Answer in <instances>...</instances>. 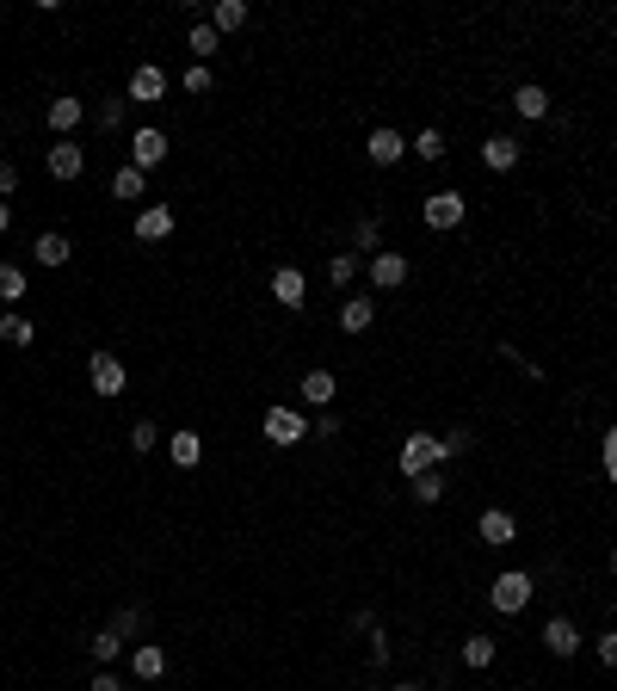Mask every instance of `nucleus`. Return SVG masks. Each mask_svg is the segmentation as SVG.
I'll return each instance as SVG.
<instances>
[{
	"label": "nucleus",
	"instance_id": "obj_25",
	"mask_svg": "<svg viewBox=\"0 0 617 691\" xmlns=\"http://www.w3.org/2000/svg\"><path fill=\"white\" fill-rule=\"evenodd\" d=\"M0 340H7V346H31V340H38V327H31L19 309H7V315H0Z\"/></svg>",
	"mask_w": 617,
	"mask_h": 691
},
{
	"label": "nucleus",
	"instance_id": "obj_15",
	"mask_svg": "<svg viewBox=\"0 0 617 691\" xmlns=\"http://www.w3.org/2000/svg\"><path fill=\"white\" fill-rule=\"evenodd\" d=\"M543 648L556 654V661H568V654H580L587 642H580V630H574V617H550V624H543Z\"/></svg>",
	"mask_w": 617,
	"mask_h": 691
},
{
	"label": "nucleus",
	"instance_id": "obj_37",
	"mask_svg": "<svg viewBox=\"0 0 617 691\" xmlns=\"http://www.w3.org/2000/svg\"><path fill=\"white\" fill-rule=\"evenodd\" d=\"M463 451H469V432H463V426H451L445 439H439V463H457Z\"/></svg>",
	"mask_w": 617,
	"mask_h": 691
},
{
	"label": "nucleus",
	"instance_id": "obj_26",
	"mask_svg": "<svg viewBox=\"0 0 617 691\" xmlns=\"http://www.w3.org/2000/svg\"><path fill=\"white\" fill-rule=\"evenodd\" d=\"M210 25H216V38H223V31H241V25H247V7H241V0H216Z\"/></svg>",
	"mask_w": 617,
	"mask_h": 691
},
{
	"label": "nucleus",
	"instance_id": "obj_44",
	"mask_svg": "<svg viewBox=\"0 0 617 691\" xmlns=\"http://www.w3.org/2000/svg\"><path fill=\"white\" fill-rule=\"evenodd\" d=\"M7 192H19V167H13V161H0V198H7Z\"/></svg>",
	"mask_w": 617,
	"mask_h": 691
},
{
	"label": "nucleus",
	"instance_id": "obj_11",
	"mask_svg": "<svg viewBox=\"0 0 617 691\" xmlns=\"http://www.w3.org/2000/svg\"><path fill=\"white\" fill-rule=\"evenodd\" d=\"M161 161H167V136H161V130H136V136H130V167H136V173H155Z\"/></svg>",
	"mask_w": 617,
	"mask_h": 691
},
{
	"label": "nucleus",
	"instance_id": "obj_35",
	"mask_svg": "<svg viewBox=\"0 0 617 691\" xmlns=\"http://www.w3.org/2000/svg\"><path fill=\"white\" fill-rule=\"evenodd\" d=\"M124 105H130V99H105V105H93V124H99L105 136L124 130Z\"/></svg>",
	"mask_w": 617,
	"mask_h": 691
},
{
	"label": "nucleus",
	"instance_id": "obj_36",
	"mask_svg": "<svg viewBox=\"0 0 617 691\" xmlns=\"http://www.w3.org/2000/svg\"><path fill=\"white\" fill-rule=\"evenodd\" d=\"M155 445H161V432H155V420H136V426H130V451H136V457H149Z\"/></svg>",
	"mask_w": 617,
	"mask_h": 691
},
{
	"label": "nucleus",
	"instance_id": "obj_21",
	"mask_svg": "<svg viewBox=\"0 0 617 691\" xmlns=\"http://www.w3.org/2000/svg\"><path fill=\"white\" fill-rule=\"evenodd\" d=\"M31 260H38V266H68V260H75V247H68V235H38V241H31Z\"/></svg>",
	"mask_w": 617,
	"mask_h": 691
},
{
	"label": "nucleus",
	"instance_id": "obj_6",
	"mask_svg": "<svg viewBox=\"0 0 617 691\" xmlns=\"http://www.w3.org/2000/svg\"><path fill=\"white\" fill-rule=\"evenodd\" d=\"M44 167H50V179H62V186H68V179L87 173V149H81L75 136H56V149L44 155Z\"/></svg>",
	"mask_w": 617,
	"mask_h": 691
},
{
	"label": "nucleus",
	"instance_id": "obj_10",
	"mask_svg": "<svg viewBox=\"0 0 617 691\" xmlns=\"http://www.w3.org/2000/svg\"><path fill=\"white\" fill-rule=\"evenodd\" d=\"M44 124H50L56 136H75V130L87 124V105H81L75 93H62V99H50V105H44Z\"/></svg>",
	"mask_w": 617,
	"mask_h": 691
},
{
	"label": "nucleus",
	"instance_id": "obj_40",
	"mask_svg": "<svg viewBox=\"0 0 617 691\" xmlns=\"http://www.w3.org/2000/svg\"><path fill=\"white\" fill-rule=\"evenodd\" d=\"M365 642H371V667H389V636H383V624H377Z\"/></svg>",
	"mask_w": 617,
	"mask_h": 691
},
{
	"label": "nucleus",
	"instance_id": "obj_13",
	"mask_svg": "<svg viewBox=\"0 0 617 691\" xmlns=\"http://www.w3.org/2000/svg\"><path fill=\"white\" fill-rule=\"evenodd\" d=\"M476 537H482V543H494V550H506V543L519 537V519L506 513V506H488V513L476 519Z\"/></svg>",
	"mask_w": 617,
	"mask_h": 691
},
{
	"label": "nucleus",
	"instance_id": "obj_17",
	"mask_svg": "<svg viewBox=\"0 0 617 691\" xmlns=\"http://www.w3.org/2000/svg\"><path fill=\"white\" fill-rule=\"evenodd\" d=\"M371 321H377V297H346L340 303V334H371Z\"/></svg>",
	"mask_w": 617,
	"mask_h": 691
},
{
	"label": "nucleus",
	"instance_id": "obj_14",
	"mask_svg": "<svg viewBox=\"0 0 617 691\" xmlns=\"http://www.w3.org/2000/svg\"><path fill=\"white\" fill-rule=\"evenodd\" d=\"M173 229H179V216L167 204H142L136 210V241H167Z\"/></svg>",
	"mask_w": 617,
	"mask_h": 691
},
{
	"label": "nucleus",
	"instance_id": "obj_30",
	"mask_svg": "<svg viewBox=\"0 0 617 691\" xmlns=\"http://www.w3.org/2000/svg\"><path fill=\"white\" fill-rule=\"evenodd\" d=\"M352 278H358V253L346 247V253H334V260H328V284H334V290H352Z\"/></svg>",
	"mask_w": 617,
	"mask_h": 691
},
{
	"label": "nucleus",
	"instance_id": "obj_43",
	"mask_svg": "<svg viewBox=\"0 0 617 691\" xmlns=\"http://www.w3.org/2000/svg\"><path fill=\"white\" fill-rule=\"evenodd\" d=\"M315 439H340V414H328V408H321V420H315Z\"/></svg>",
	"mask_w": 617,
	"mask_h": 691
},
{
	"label": "nucleus",
	"instance_id": "obj_18",
	"mask_svg": "<svg viewBox=\"0 0 617 691\" xmlns=\"http://www.w3.org/2000/svg\"><path fill=\"white\" fill-rule=\"evenodd\" d=\"M519 155H525V149H519L513 136H488V142H482V167H488V173H513Z\"/></svg>",
	"mask_w": 617,
	"mask_h": 691
},
{
	"label": "nucleus",
	"instance_id": "obj_12",
	"mask_svg": "<svg viewBox=\"0 0 617 691\" xmlns=\"http://www.w3.org/2000/svg\"><path fill=\"white\" fill-rule=\"evenodd\" d=\"M371 284H377V290H402V284H408V253H395V247L371 253Z\"/></svg>",
	"mask_w": 617,
	"mask_h": 691
},
{
	"label": "nucleus",
	"instance_id": "obj_8",
	"mask_svg": "<svg viewBox=\"0 0 617 691\" xmlns=\"http://www.w3.org/2000/svg\"><path fill=\"white\" fill-rule=\"evenodd\" d=\"M272 303L297 315V309L309 303V278H303L297 266H278V272H272Z\"/></svg>",
	"mask_w": 617,
	"mask_h": 691
},
{
	"label": "nucleus",
	"instance_id": "obj_24",
	"mask_svg": "<svg viewBox=\"0 0 617 691\" xmlns=\"http://www.w3.org/2000/svg\"><path fill=\"white\" fill-rule=\"evenodd\" d=\"M494 654H500L494 636H469V642H463V667H469V673H488V667H494Z\"/></svg>",
	"mask_w": 617,
	"mask_h": 691
},
{
	"label": "nucleus",
	"instance_id": "obj_28",
	"mask_svg": "<svg viewBox=\"0 0 617 691\" xmlns=\"http://www.w3.org/2000/svg\"><path fill=\"white\" fill-rule=\"evenodd\" d=\"M408 488H414L420 506H439V500H445V469H426V476H414Z\"/></svg>",
	"mask_w": 617,
	"mask_h": 691
},
{
	"label": "nucleus",
	"instance_id": "obj_46",
	"mask_svg": "<svg viewBox=\"0 0 617 691\" xmlns=\"http://www.w3.org/2000/svg\"><path fill=\"white\" fill-rule=\"evenodd\" d=\"M389 691H426V685H420V679H402V685H389Z\"/></svg>",
	"mask_w": 617,
	"mask_h": 691
},
{
	"label": "nucleus",
	"instance_id": "obj_47",
	"mask_svg": "<svg viewBox=\"0 0 617 691\" xmlns=\"http://www.w3.org/2000/svg\"><path fill=\"white\" fill-rule=\"evenodd\" d=\"M611 574H617V550H611Z\"/></svg>",
	"mask_w": 617,
	"mask_h": 691
},
{
	"label": "nucleus",
	"instance_id": "obj_41",
	"mask_svg": "<svg viewBox=\"0 0 617 691\" xmlns=\"http://www.w3.org/2000/svg\"><path fill=\"white\" fill-rule=\"evenodd\" d=\"M87 691H130V685H124V679H118V673H112V667H99V673H93V685H87Z\"/></svg>",
	"mask_w": 617,
	"mask_h": 691
},
{
	"label": "nucleus",
	"instance_id": "obj_33",
	"mask_svg": "<svg viewBox=\"0 0 617 691\" xmlns=\"http://www.w3.org/2000/svg\"><path fill=\"white\" fill-rule=\"evenodd\" d=\"M414 155H420V161H445V130L426 124V130L414 136Z\"/></svg>",
	"mask_w": 617,
	"mask_h": 691
},
{
	"label": "nucleus",
	"instance_id": "obj_39",
	"mask_svg": "<svg viewBox=\"0 0 617 691\" xmlns=\"http://www.w3.org/2000/svg\"><path fill=\"white\" fill-rule=\"evenodd\" d=\"M186 93H210V62H192V68H186Z\"/></svg>",
	"mask_w": 617,
	"mask_h": 691
},
{
	"label": "nucleus",
	"instance_id": "obj_29",
	"mask_svg": "<svg viewBox=\"0 0 617 691\" xmlns=\"http://www.w3.org/2000/svg\"><path fill=\"white\" fill-rule=\"evenodd\" d=\"M186 44H192V56H198V62H210L216 50H223V38H216V25H210V19H198V25H192V38H186Z\"/></svg>",
	"mask_w": 617,
	"mask_h": 691
},
{
	"label": "nucleus",
	"instance_id": "obj_32",
	"mask_svg": "<svg viewBox=\"0 0 617 691\" xmlns=\"http://www.w3.org/2000/svg\"><path fill=\"white\" fill-rule=\"evenodd\" d=\"M142 186H149V173H136L130 161L112 173V198H142Z\"/></svg>",
	"mask_w": 617,
	"mask_h": 691
},
{
	"label": "nucleus",
	"instance_id": "obj_22",
	"mask_svg": "<svg viewBox=\"0 0 617 691\" xmlns=\"http://www.w3.org/2000/svg\"><path fill=\"white\" fill-rule=\"evenodd\" d=\"M303 395H309V408H334L340 377H334V371H309V377H303Z\"/></svg>",
	"mask_w": 617,
	"mask_h": 691
},
{
	"label": "nucleus",
	"instance_id": "obj_38",
	"mask_svg": "<svg viewBox=\"0 0 617 691\" xmlns=\"http://www.w3.org/2000/svg\"><path fill=\"white\" fill-rule=\"evenodd\" d=\"M599 457H605V482L617 488V426H605V451Z\"/></svg>",
	"mask_w": 617,
	"mask_h": 691
},
{
	"label": "nucleus",
	"instance_id": "obj_27",
	"mask_svg": "<svg viewBox=\"0 0 617 691\" xmlns=\"http://www.w3.org/2000/svg\"><path fill=\"white\" fill-rule=\"evenodd\" d=\"M87 648H93V661H99V667H112V661H118V654H124V648H130V642H124V636H118V630H112V624H105V630H99V636H93V642H87Z\"/></svg>",
	"mask_w": 617,
	"mask_h": 691
},
{
	"label": "nucleus",
	"instance_id": "obj_34",
	"mask_svg": "<svg viewBox=\"0 0 617 691\" xmlns=\"http://www.w3.org/2000/svg\"><path fill=\"white\" fill-rule=\"evenodd\" d=\"M112 630H118V636H124V642H136V636H142V630H149V617H142V611H136V605H124V611H112Z\"/></svg>",
	"mask_w": 617,
	"mask_h": 691
},
{
	"label": "nucleus",
	"instance_id": "obj_4",
	"mask_svg": "<svg viewBox=\"0 0 617 691\" xmlns=\"http://www.w3.org/2000/svg\"><path fill=\"white\" fill-rule=\"evenodd\" d=\"M531 593H537V587H531V574H525V568H506L494 587H488V605L506 611V617H519V611L531 605Z\"/></svg>",
	"mask_w": 617,
	"mask_h": 691
},
{
	"label": "nucleus",
	"instance_id": "obj_5",
	"mask_svg": "<svg viewBox=\"0 0 617 691\" xmlns=\"http://www.w3.org/2000/svg\"><path fill=\"white\" fill-rule=\"evenodd\" d=\"M260 432H266V445H278V451H284V445H303V439H309V420H303L297 408H284V402H278V408H266Z\"/></svg>",
	"mask_w": 617,
	"mask_h": 691
},
{
	"label": "nucleus",
	"instance_id": "obj_19",
	"mask_svg": "<svg viewBox=\"0 0 617 691\" xmlns=\"http://www.w3.org/2000/svg\"><path fill=\"white\" fill-rule=\"evenodd\" d=\"M167 457H173L179 469H198V463H204V439H198L192 426H179L173 439H167Z\"/></svg>",
	"mask_w": 617,
	"mask_h": 691
},
{
	"label": "nucleus",
	"instance_id": "obj_1",
	"mask_svg": "<svg viewBox=\"0 0 617 691\" xmlns=\"http://www.w3.org/2000/svg\"><path fill=\"white\" fill-rule=\"evenodd\" d=\"M87 383H93V395H112V402H118V395L130 389V371H124V358L118 352H87Z\"/></svg>",
	"mask_w": 617,
	"mask_h": 691
},
{
	"label": "nucleus",
	"instance_id": "obj_23",
	"mask_svg": "<svg viewBox=\"0 0 617 691\" xmlns=\"http://www.w3.org/2000/svg\"><path fill=\"white\" fill-rule=\"evenodd\" d=\"M31 290V278H25V266H13V260H0V303L7 309H19V297Z\"/></svg>",
	"mask_w": 617,
	"mask_h": 691
},
{
	"label": "nucleus",
	"instance_id": "obj_2",
	"mask_svg": "<svg viewBox=\"0 0 617 691\" xmlns=\"http://www.w3.org/2000/svg\"><path fill=\"white\" fill-rule=\"evenodd\" d=\"M420 216H426V229L451 235V229H463V216H469V198H463L457 186H445V192H432V198L420 204Z\"/></svg>",
	"mask_w": 617,
	"mask_h": 691
},
{
	"label": "nucleus",
	"instance_id": "obj_9",
	"mask_svg": "<svg viewBox=\"0 0 617 691\" xmlns=\"http://www.w3.org/2000/svg\"><path fill=\"white\" fill-rule=\"evenodd\" d=\"M124 99H136V105H161L167 99V68L161 62H142L136 75H130V93Z\"/></svg>",
	"mask_w": 617,
	"mask_h": 691
},
{
	"label": "nucleus",
	"instance_id": "obj_45",
	"mask_svg": "<svg viewBox=\"0 0 617 691\" xmlns=\"http://www.w3.org/2000/svg\"><path fill=\"white\" fill-rule=\"evenodd\" d=\"M7 229H13V204H7V198H0V235H7Z\"/></svg>",
	"mask_w": 617,
	"mask_h": 691
},
{
	"label": "nucleus",
	"instance_id": "obj_42",
	"mask_svg": "<svg viewBox=\"0 0 617 691\" xmlns=\"http://www.w3.org/2000/svg\"><path fill=\"white\" fill-rule=\"evenodd\" d=\"M593 654H599V661H605V667H617V630H605V636L593 642Z\"/></svg>",
	"mask_w": 617,
	"mask_h": 691
},
{
	"label": "nucleus",
	"instance_id": "obj_7",
	"mask_svg": "<svg viewBox=\"0 0 617 691\" xmlns=\"http://www.w3.org/2000/svg\"><path fill=\"white\" fill-rule=\"evenodd\" d=\"M365 155H371V167H395V161H408V136L389 130V124H377V130L365 136Z\"/></svg>",
	"mask_w": 617,
	"mask_h": 691
},
{
	"label": "nucleus",
	"instance_id": "obj_16",
	"mask_svg": "<svg viewBox=\"0 0 617 691\" xmlns=\"http://www.w3.org/2000/svg\"><path fill=\"white\" fill-rule=\"evenodd\" d=\"M130 673H136L142 685H155V679L167 673V648H161V642H136V648H130Z\"/></svg>",
	"mask_w": 617,
	"mask_h": 691
},
{
	"label": "nucleus",
	"instance_id": "obj_20",
	"mask_svg": "<svg viewBox=\"0 0 617 691\" xmlns=\"http://www.w3.org/2000/svg\"><path fill=\"white\" fill-rule=\"evenodd\" d=\"M513 112H519V118H531V124H543V118H550V93H543L537 81L513 87Z\"/></svg>",
	"mask_w": 617,
	"mask_h": 691
},
{
	"label": "nucleus",
	"instance_id": "obj_31",
	"mask_svg": "<svg viewBox=\"0 0 617 691\" xmlns=\"http://www.w3.org/2000/svg\"><path fill=\"white\" fill-rule=\"evenodd\" d=\"M377 241H383V223H377V216H358V229H352V253H383Z\"/></svg>",
	"mask_w": 617,
	"mask_h": 691
},
{
	"label": "nucleus",
	"instance_id": "obj_3",
	"mask_svg": "<svg viewBox=\"0 0 617 691\" xmlns=\"http://www.w3.org/2000/svg\"><path fill=\"white\" fill-rule=\"evenodd\" d=\"M395 469H402L408 482L426 476V469H445V463H439V439H432V432H408L402 451H395Z\"/></svg>",
	"mask_w": 617,
	"mask_h": 691
}]
</instances>
